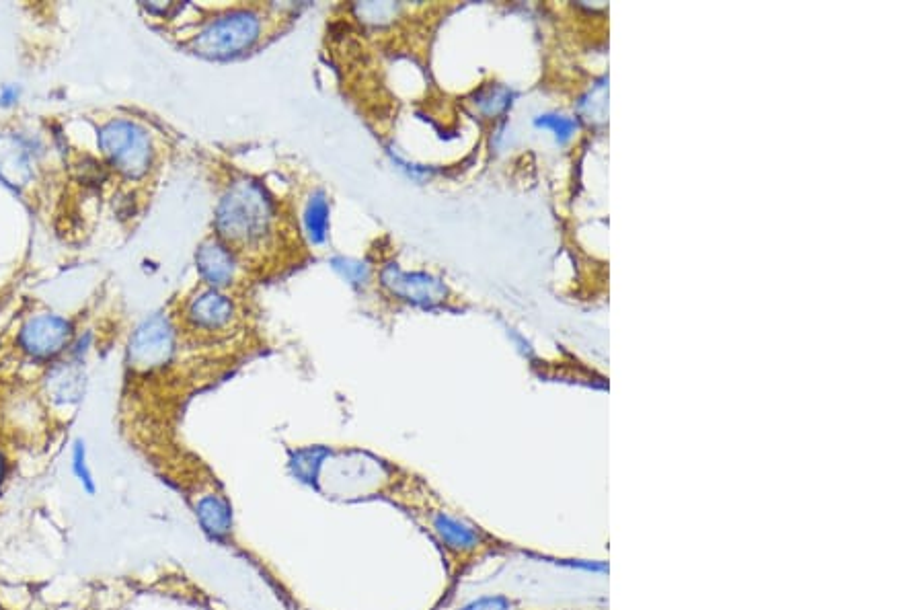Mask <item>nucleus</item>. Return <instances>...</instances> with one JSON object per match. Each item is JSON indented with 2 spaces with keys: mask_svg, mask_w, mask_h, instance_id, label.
<instances>
[{
  "mask_svg": "<svg viewBox=\"0 0 924 610\" xmlns=\"http://www.w3.org/2000/svg\"><path fill=\"white\" fill-rule=\"evenodd\" d=\"M276 204L255 181H237L216 212V228L224 241L239 249L265 245L276 228Z\"/></svg>",
  "mask_w": 924,
  "mask_h": 610,
  "instance_id": "f257e3e1",
  "label": "nucleus"
},
{
  "mask_svg": "<svg viewBox=\"0 0 924 610\" xmlns=\"http://www.w3.org/2000/svg\"><path fill=\"white\" fill-rule=\"evenodd\" d=\"M261 19L253 11H233L210 21L196 37L194 50L204 58L228 60L251 50L259 40Z\"/></svg>",
  "mask_w": 924,
  "mask_h": 610,
  "instance_id": "f03ea898",
  "label": "nucleus"
},
{
  "mask_svg": "<svg viewBox=\"0 0 924 610\" xmlns=\"http://www.w3.org/2000/svg\"><path fill=\"white\" fill-rule=\"evenodd\" d=\"M99 148L107 161L126 177L138 179L148 173L152 163V144L148 134L128 120H113L99 132Z\"/></svg>",
  "mask_w": 924,
  "mask_h": 610,
  "instance_id": "7ed1b4c3",
  "label": "nucleus"
},
{
  "mask_svg": "<svg viewBox=\"0 0 924 610\" xmlns=\"http://www.w3.org/2000/svg\"><path fill=\"white\" fill-rule=\"evenodd\" d=\"M175 350V335L165 317H152L136 329L130 339V366L154 370L169 362Z\"/></svg>",
  "mask_w": 924,
  "mask_h": 610,
  "instance_id": "20e7f679",
  "label": "nucleus"
},
{
  "mask_svg": "<svg viewBox=\"0 0 924 610\" xmlns=\"http://www.w3.org/2000/svg\"><path fill=\"white\" fill-rule=\"evenodd\" d=\"M72 337V325L56 315H40L29 319L21 333V350L35 360H50L64 352Z\"/></svg>",
  "mask_w": 924,
  "mask_h": 610,
  "instance_id": "39448f33",
  "label": "nucleus"
},
{
  "mask_svg": "<svg viewBox=\"0 0 924 610\" xmlns=\"http://www.w3.org/2000/svg\"><path fill=\"white\" fill-rule=\"evenodd\" d=\"M382 286L387 288L393 296L407 300L417 307H434L442 302L446 296V286L423 272H403L399 265L391 263L380 274Z\"/></svg>",
  "mask_w": 924,
  "mask_h": 610,
  "instance_id": "423d86ee",
  "label": "nucleus"
},
{
  "mask_svg": "<svg viewBox=\"0 0 924 610\" xmlns=\"http://www.w3.org/2000/svg\"><path fill=\"white\" fill-rule=\"evenodd\" d=\"M196 518L206 535L214 541H226L233 532L235 514L233 504L228 502L226 495L208 493L202 495L196 504Z\"/></svg>",
  "mask_w": 924,
  "mask_h": 610,
  "instance_id": "0eeeda50",
  "label": "nucleus"
},
{
  "mask_svg": "<svg viewBox=\"0 0 924 610\" xmlns=\"http://www.w3.org/2000/svg\"><path fill=\"white\" fill-rule=\"evenodd\" d=\"M31 150L19 136H0V179L23 187L31 179Z\"/></svg>",
  "mask_w": 924,
  "mask_h": 610,
  "instance_id": "6e6552de",
  "label": "nucleus"
},
{
  "mask_svg": "<svg viewBox=\"0 0 924 610\" xmlns=\"http://www.w3.org/2000/svg\"><path fill=\"white\" fill-rule=\"evenodd\" d=\"M187 319L200 329H220L233 319V302L216 290L202 292L191 300Z\"/></svg>",
  "mask_w": 924,
  "mask_h": 610,
  "instance_id": "1a4fd4ad",
  "label": "nucleus"
},
{
  "mask_svg": "<svg viewBox=\"0 0 924 610\" xmlns=\"http://www.w3.org/2000/svg\"><path fill=\"white\" fill-rule=\"evenodd\" d=\"M198 270L212 286H226L235 278V259L230 251L218 243L208 241L198 251Z\"/></svg>",
  "mask_w": 924,
  "mask_h": 610,
  "instance_id": "9d476101",
  "label": "nucleus"
},
{
  "mask_svg": "<svg viewBox=\"0 0 924 610\" xmlns=\"http://www.w3.org/2000/svg\"><path fill=\"white\" fill-rule=\"evenodd\" d=\"M48 393L52 401L60 405H70L81 401L85 393V376L76 364L56 366L48 376Z\"/></svg>",
  "mask_w": 924,
  "mask_h": 610,
  "instance_id": "9b49d317",
  "label": "nucleus"
},
{
  "mask_svg": "<svg viewBox=\"0 0 924 610\" xmlns=\"http://www.w3.org/2000/svg\"><path fill=\"white\" fill-rule=\"evenodd\" d=\"M432 528L440 541L452 551H471L479 543L477 532L471 526L444 512L432 516Z\"/></svg>",
  "mask_w": 924,
  "mask_h": 610,
  "instance_id": "f8f14e48",
  "label": "nucleus"
},
{
  "mask_svg": "<svg viewBox=\"0 0 924 610\" xmlns=\"http://www.w3.org/2000/svg\"><path fill=\"white\" fill-rule=\"evenodd\" d=\"M329 454L331 452L325 446H308V448H300V450L292 452L290 469H292L294 477L304 485L317 487V479H319L323 461L327 459Z\"/></svg>",
  "mask_w": 924,
  "mask_h": 610,
  "instance_id": "ddd939ff",
  "label": "nucleus"
},
{
  "mask_svg": "<svg viewBox=\"0 0 924 610\" xmlns=\"http://www.w3.org/2000/svg\"><path fill=\"white\" fill-rule=\"evenodd\" d=\"M304 222H306V233L308 237H311V241L323 243L329 231V204L323 192L313 194V198L308 200Z\"/></svg>",
  "mask_w": 924,
  "mask_h": 610,
  "instance_id": "4468645a",
  "label": "nucleus"
},
{
  "mask_svg": "<svg viewBox=\"0 0 924 610\" xmlns=\"http://www.w3.org/2000/svg\"><path fill=\"white\" fill-rule=\"evenodd\" d=\"M70 469H72L74 479L79 481L81 489L89 495V498H95V495H97V481H95V475H93V471L89 467L87 446H85L83 440H74V444H72Z\"/></svg>",
  "mask_w": 924,
  "mask_h": 610,
  "instance_id": "2eb2a0df",
  "label": "nucleus"
},
{
  "mask_svg": "<svg viewBox=\"0 0 924 610\" xmlns=\"http://www.w3.org/2000/svg\"><path fill=\"white\" fill-rule=\"evenodd\" d=\"M335 268L343 274V278H348L352 284H362L368 278V268L360 261L335 259Z\"/></svg>",
  "mask_w": 924,
  "mask_h": 610,
  "instance_id": "dca6fc26",
  "label": "nucleus"
},
{
  "mask_svg": "<svg viewBox=\"0 0 924 610\" xmlns=\"http://www.w3.org/2000/svg\"><path fill=\"white\" fill-rule=\"evenodd\" d=\"M510 606L512 604L506 596H483V598L471 600L460 610H510Z\"/></svg>",
  "mask_w": 924,
  "mask_h": 610,
  "instance_id": "f3484780",
  "label": "nucleus"
},
{
  "mask_svg": "<svg viewBox=\"0 0 924 610\" xmlns=\"http://www.w3.org/2000/svg\"><path fill=\"white\" fill-rule=\"evenodd\" d=\"M538 126H547V128H551V130H553L557 136H561V138H567V136L573 132V128H575V124H573L571 120L555 118V116H545L543 120H538Z\"/></svg>",
  "mask_w": 924,
  "mask_h": 610,
  "instance_id": "a211bd4d",
  "label": "nucleus"
},
{
  "mask_svg": "<svg viewBox=\"0 0 924 610\" xmlns=\"http://www.w3.org/2000/svg\"><path fill=\"white\" fill-rule=\"evenodd\" d=\"M19 99V87H5L0 93V105H13Z\"/></svg>",
  "mask_w": 924,
  "mask_h": 610,
  "instance_id": "6ab92c4d",
  "label": "nucleus"
},
{
  "mask_svg": "<svg viewBox=\"0 0 924 610\" xmlns=\"http://www.w3.org/2000/svg\"><path fill=\"white\" fill-rule=\"evenodd\" d=\"M5 479H7V459H5L3 450H0V491H3Z\"/></svg>",
  "mask_w": 924,
  "mask_h": 610,
  "instance_id": "aec40b11",
  "label": "nucleus"
},
{
  "mask_svg": "<svg viewBox=\"0 0 924 610\" xmlns=\"http://www.w3.org/2000/svg\"><path fill=\"white\" fill-rule=\"evenodd\" d=\"M0 610H3V608H0Z\"/></svg>",
  "mask_w": 924,
  "mask_h": 610,
  "instance_id": "412c9836",
  "label": "nucleus"
}]
</instances>
